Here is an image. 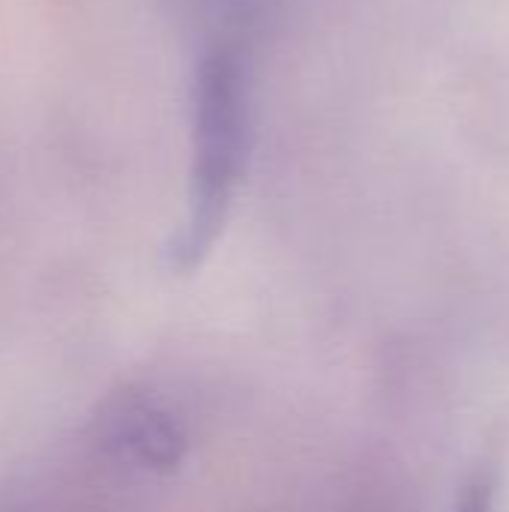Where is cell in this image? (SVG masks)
<instances>
[{
    "label": "cell",
    "instance_id": "6da1fadb",
    "mask_svg": "<svg viewBox=\"0 0 509 512\" xmlns=\"http://www.w3.org/2000/svg\"><path fill=\"white\" fill-rule=\"evenodd\" d=\"M252 150L249 75L243 54L219 42L207 48L192 78V162L186 216L168 240V267L195 273L234 210Z\"/></svg>",
    "mask_w": 509,
    "mask_h": 512
},
{
    "label": "cell",
    "instance_id": "7a4b0ae2",
    "mask_svg": "<svg viewBox=\"0 0 509 512\" xmlns=\"http://www.w3.org/2000/svg\"><path fill=\"white\" fill-rule=\"evenodd\" d=\"M111 444L147 471H174L186 456L183 426L156 405H129L111 429Z\"/></svg>",
    "mask_w": 509,
    "mask_h": 512
},
{
    "label": "cell",
    "instance_id": "3957f363",
    "mask_svg": "<svg viewBox=\"0 0 509 512\" xmlns=\"http://www.w3.org/2000/svg\"><path fill=\"white\" fill-rule=\"evenodd\" d=\"M492 501H495L492 480L480 474V477H474V480L462 489V495H459L456 510L453 512H492Z\"/></svg>",
    "mask_w": 509,
    "mask_h": 512
}]
</instances>
